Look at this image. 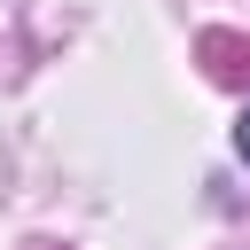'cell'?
Returning <instances> with one entry per match:
<instances>
[{
    "instance_id": "6da1fadb",
    "label": "cell",
    "mask_w": 250,
    "mask_h": 250,
    "mask_svg": "<svg viewBox=\"0 0 250 250\" xmlns=\"http://www.w3.org/2000/svg\"><path fill=\"white\" fill-rule=\"evenodd\" d=\"M234 148H242V164H250V109L234 117Z\"/></svg>"
}]
</instances>
